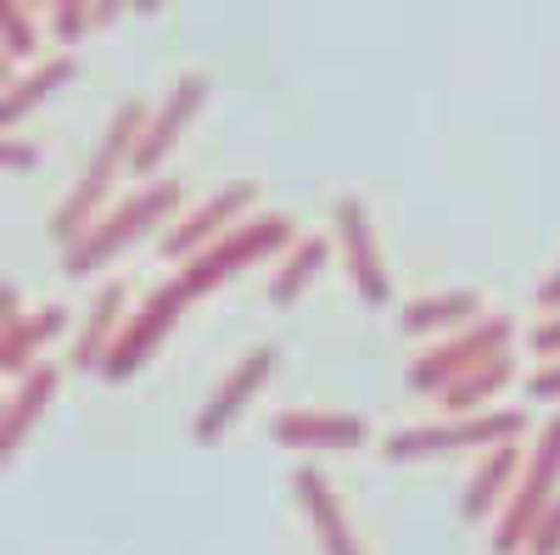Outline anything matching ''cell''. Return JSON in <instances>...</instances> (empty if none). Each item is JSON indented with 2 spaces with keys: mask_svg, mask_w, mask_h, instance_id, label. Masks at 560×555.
Segmentation results:
<instances>
[{
  "mask_svg": "<svg viewBox=\"0 0 560 555\" xmlns=\"http://www.w3.org/2000/svg\"><path fill=\"white\" fill-rule=\"evenodd\" d=\"M140 129H147V102H140V96L118 102V113L107 118L96 152H90V163H84V174L73 180V192L51 208V242H57V247H68L79 230L107 208V192L118 185V174L129 169V152H135V141H140Z\"/></svg>",
  "mask_w": 560,
  "mask_h": 555,
  "instance_id": "cell-1",
  "label": "cell"
},
{
  "mask_svg": "<svg viewBox=\"0 0 560 555\" xmlns=\"http://www.w3.org/2000/svg\"><path fill=\"white\" fill-rule=\"evenodd\" d=\"M179 180H152V185H140V192H129L124 203L102 208L96 219H90L79 236L62 247V269L68 275H90V269H102L107 258H118L129 242H140L152 224H168L174 208H179Z\"/></svg>",
  "mask_w": 560,
  "mask_h": 555,
  "instance_id": "cell-2",
  "label": "cell"
},
{
  "mask_svg": "<svg viewBox=\"0 0 560 555\" xmlns=\"http://www.w3.org/2000/svg\"><path fill=\"white\" fill-rule=\"evenodd\" d=\"M292 242H298V224L287 213H247L242 224H230L219 242H208L202 253L185 258V269L174 275V281L185 287V298H202V292L224 287L236 269H247L269 253H287Z\"/></svg>",
  "mask_w": 560,
  "mask_h": 555,
  "instance_id": "cell-3",
  "label": "cell"
},
{
  "mask_svg": "<svg viewBox=\"0 0 560 555\" xmlns=\"http://www.w3.org/2000/svg\"><path fill=\"white\" fill-rule=\"evenodd\" d=\"M560 499V409L538 427L527 460H522V477L510 488V499L499 505V522H493V555H522L533 522Z\"/></svg>",
  "mask_w": 560,
  "mask_h": 555,
  "instance_id": "cell-4",
  "label": "cell"
},
{
  "mask_svg": "<svg viewBox=\"0 0 560 555\" xmlns=\"http://www.w3.org/2000/svg\"><path fill=\"white\" fill-rule=\"evenodd\" d=\"M522 432H527V409H477V415H443V421L398 427L382 443V454L387 460H432V454H459V449H493Z\"/></svg>",
  "mask_w": 560,
  "mask_h": 555,
  "instance_id": "cell-5",
  "label": "cell"
},
{
  "mask_svg": "<svg viewBox=\"0 0 560 555\" xmlns=\"http://www.w3.org/2000/svg\"><path fill=\"white\" fill-rule=\"evenodd\" d=\"M510 337H516V320H510V314H477L471 326L448 332L443 343H432L427 354L409 365V388L415 393H443L448 382L465 377V370H477L482 359L504 354Z\"/></svg>",
  "mask_w": 560,
  "mask_h": 555,
  "instance_id": "cell-6",
  "label": "cell"
},
{
  "mask_svg": "<svg viewBox=\"0 0 560 555\" xmlns=\"http://www.w3.org/2000/svg\"><path fill=\"white\" fill-rule=\"evenodd\" d=\"M185 287L179 281H163V287H152L147 298H140V309L135 314H124V326H118V337L107 343V354H102V377L107 382H129L140 365H147L152 354H158V343L174 332V320L185 314Z\"/></svg>",
  "mask_w": 560,
  "mask_h": 555,
  "instance_id": "cell-7",
  "label": "cell"
},
{
  "mask_svg": "<svg viewBox=\"0 0 560 555\" xmlns=\"http://www.w3.org/2000/svg\"><path fill=\"white\" fill-rule=\"evenodd\" d=\"M253 203H258V185L253 180H236V185H224V192H213L208 203H197L179 224L163 230V258H179L185 264L191 253H202L208 242H219L230 224H242Z\"/></svg>",
  "mask_w": 560,
  "mask_h": 555,
  "instance_id": "cell-8",
  "label": "cell"
},
{
  "mask_svg": "<svg viewBox=\"0 0 560 555\" xmlns=\"http://www.w3.org/2000/svg\"><path fill=\"white\" fill-rule=\"evenodd\" d=\"M269 377H275V348H269V343L247 348L236 365L224 370V382L208 393V404L197 409V421H191L197 443H219V438H224V427H230V421H236V415L253 404V393H258Z\"/></svg>",
  "mask_w": 560,
  "mask_h": 555,
  "instance_id": "cell-9",
  "label": "cell"
},
{
  "mask_svg": "<svg viewBox=\"0 0 560 555\" xmlns=\"http://www.w3.org/2000/svg\"><path fill=\"white\" fill-rule=\"evenodd\" d=\"M202 102H208V73H179L174 90L163 96V107L147 113V129H140V141H135V152H129V169H135V174H152V169L174 152V141L185 135V124L197 118Z\"/></svg>",
  "mask_w": 560,
  "mask_h": 555,
  "instance_id": "cell-10",
  "label": "cell"
},
{
  "mask_svg": "<svg viewBox=\"0 0 560 555\" xmlns=\"http://www.w3.org/2000/svg\"><path fill=\"white\" fill-rule=\"evenodd\" d=\"M337 219V242H342V258H348V275L364 303H387L393 298V281H387V264H382V242H376V224H370V208L359 197H342L331 208Z\"/></svg>",
  "mask_w": 560,
  "mask_h": 555,
  "instance_id": "cell-11",
  "label": "cell"
},
{
  "mask_svg": "<svg viewBox=\"0 0 560 555\" xmlns=\"http://www.w3.org/2000/svg\"><path fill=\"white\" fill-rule=\"evenodd\" d=\"M269 438L287 449H359L370 427L353 409H287L269 421Z\"/></svg>",
  "mask_w": 560,
  "mask_h": 555,
  "instance_id": "cell-12",
  "label": "cell"
},
{
  "mask_svg": "<svg viewBox=\"0 0 560 555\" xmlns=\"http://www.w3.org/2000/svg\"><path fill=\"white\" fill-rule=\"evenodd\" d=\"M522 460H527L522 438H504V443L482 449L471 483H465V494H459V517H465V522L499 517V505L510 499V488H516V477H522Z\"/></svg>",
  "mask_w": 560,
  "mask_h": 555,
  "instance_id": "cell-13",
  "label": "cell"
},
{
  "mask_svg": "<svg viewBox=\"0 0 560 555\" xmlns=\"http://www.w3.org/2000/svg\"><path fill=\"white\" fill-rule=\"evenodd\" d=\"M57 382H62V370L57 365H34V370H23L18 377V388L0 398V466L23 449V438L34 432V421L45 415V404L57 398Z\"/></svg>",
  "mask_w": 560,
  "mask_h": 555,
  "instance_id": "cell-14",
  "label": "cell"
},
{
  "mask_svg": "<svg viewBox=\"0 0 560 555\" xmlns=\"http://www.w3.org/2000/svg\"><path fill=\"white\" fill-rule=\"evenodd\" d=\"M292 488H298L303 511H308V522H314L319 555H364V544L353 539V522H348V511H342L331 477H325L319 466H303V472L292 477Z\"/></svg>",
  "mask_w": 560,
  "mask_h": 555,
  "instance_id": "cell-15",
  "label": "cell"
},
{
  "mask_svg": "<svg viewBox=\"0 0 560 555\" xmlns=\"http://www.w3.org/2000/svg\"><path fill=\"white\" fill-rule=\"evenodd\" d=\"M124 303H129V287H124V281L96 287V298H90V309H84V320H79V337H73V348H68V365H73V370H96V365H102L107 343H113L118 326H124Z\"/></svg>",
  "mask_w": 560,
  "mask_h": 555,
  "instance_id": "cell-16",
  "label": "cell"
},
{
  "mask_svg": "<svg viewBox=\"0 0 560 555\" xmlns=\"http://www.w3.org/2000/svg\"><path fill=\"white\" fill-rule=\"evenodd\" d=\"M477 314H482V298H477L471 287H448V292H427V298L404 303V314H398V332H404V337L459 332V326H471Z\"/></svg>",
  "mask_w": 560,
  "mask_h": 555,
  "instance_id": "cell-17",
  "label": "cell"
},
{
  "mask_svg": "<svg viewBox=\"0 0 560 555\" xmlns=\"http://www.w3.org/2000/svg\"><path fill=\"white\" fill-rule=\"evenodd\" d=\"M73 57L62 51V57H45V62H34L23 79H12L7 90H0V129H12L18 118H28L45 96H51V90H62L68 79H73Z\"/></svg>",
  "mask_w": 560,
  "mask_h": 555,
  "instance_id": "cell-18",
  "label": "cell"
},
{
  "mask_svg": "<svg viewBox=\"0 0 560 555\" xmlns=\"http://www.w3.org/2000/svg\"><path fill=\"white\" fill-rule=\"evenodd\" d=\"M510 382H516V359H510V348H504V354L482 359L477 370H465L459 382H448L438 398H443V409H448V415H477V409H482V404H493Z\"/></svg>",
  "mask_w": 560,
  "mask_h": 555,
  "instance_id": "cell-19",
  "label": "cell"
},
{
  "mask_svg": "<svg viewBox=\"0 0 560 555\" xmlns=\"http://www.w3.org/2000/svg\"><path fill=\"white\" fill-rule=\"evenodd\" d=\"M62 332V309H34L23 314V326L0 332V377H23L39 365V348Z\"/></svg>",
  "mask_w": 560,
  "mask_h": 555,
  "instance_id": "cell-20",
  "label": "cell"
},
{
  "mask_svg": "<svg viewBox=\"0 0 560 555\" xmlns=\"http://www.w3.org/2000/svg\"><path fill=\"white\" fill-rule=\"evenodd\" d=\"M325 258H331V242L325 236H298L292 247H287V258H280V269L269 275V303H298L308 287H314V275L325 269Z\"/></svg>",
  "mask_w": 560,
  "mask_h": 555,
  "instance_id": "cell-21",
  "label": "cell"
},
{
  "mask_svg": "<svg viewBox=\"0 0 560 555\" xmlns=\"http://www.w3.org/2000/svg\"><path fill=\"white\" fill-rule=\"evenodd\" d=\"M113 18H118V7H113V0H96V7H84V0H57V7L45 12V28H51L62 45H73L84 28L113 23Z\"/></svg>",
  "mask_w": 560,
  "mask_h": 555,
  "instance_id": "cell-22",
  "label": "cell"
},
{
  "mask_svg": "<svg viewBox=\"0 0 560 555\" xmlns=\"http://www.w3.org/2000/svg\"><path fill=\"white\" fill-rule=\"evenodd\" d=\"M0 51L7 57H34L39 51V18L18 0H0Z\"/></svg>",
  "mask_w": 560,
  "mask_h": 555,
  "instance_id": "cell-23",
  "label": "cell"
},
{
  "mask_svg": "<svg viewBox=\"0 0 560 555\" xmlns=\"http://www.w3.org/2000/svg\"><path fill=\"white\" fill-rule=\"evenodd\" d=\"M522 555H560V499H555L549 511L533 522V533H527Z\"/></svg>",
  "mask_w": 560,
  "mask_h": 555,
  "instance_id": "cell-24",
  "label": "cell"
},
{
  "mask_svg": "<svg viewBox=\"0 0 560 555\" xmlns=\"http://www.w3.org/2000/svg\"><path fill=\"white\" fill-rule=\"evenodd\" d=\"M34 163H39V147L12 129H0V169H34Z\"/></svg>",
  "mask_w": 560,
  "mask_h": 555,
  "instance_id": "cell-25",
  "label": "cell"
},
{
  "mask_svg": "<svg viewBox=\"0 0 560 555\" xmlns=\"http://www.w3.org/2000/svg\"><path fill=\"white\" fill-rule=\"evenodd\" d=\"M527 343H533V354H538V359H560V309L538 320Z\"/></svg>",
  "mask_w": 560,
  "mask_h": 555,
  "instance_id": "cell-26",
  "label": "cell"
},
{
  "mask_svg": "<svg viewBox=\"0 0 560 555\" xmlns=\"http://www.w3.org/2000/svg\"><path fill=\"white\" fill-rule=\"evenodd\" d=\"M527 393H533V398H560V359H544V365L533 370Z\"/></svg>",
  "mask_w": 560,
  "mask_h": 555,
  "instance_id": "cell-27",
  "label": "cell"
},
{
  "mask_svg": "<svg viewBox=\"0 0 560 555\" xmlns=\"http://www.w3.org/2000/svg\"><path fill=\"white\" fill-rule=\"evenodd\" d=\"M12 326H23V292L12 281H0V332H12Z\"/></svg>",
  "mask_w": 560,
  "mask_h": 555,
  "instance_id": "cell-28",
  "label": "cell"
},
{
  "mask_svg": "<svg viewBox=\"0 0 560 555\" xmlns=\"http://www.w3.org/2000/svg\"><path fill=\"white\" fill-rule=\"evenodd\" d=\"M538 309H544V314H555V309H560V264L538 281Z\"/></svg>",
  "mask_w": 560,
  "mask_h": 555,
  "instance_id": "cell-29",
  "label": "cell"
},
{
  "mask_svg": "<svg viewBox=\"0 0 560 555\" xmlns=\"http://www.w3.org/2000/svg\"><path fill=\"white\" fill-rule=\"evenodd\" d=\"M7 84H12V57L0 51V90H7Z\"/></svg>",
  "mask_w": 560,
  "mask_h": 555,
  "instance_id": "cell-30",
  "label": "cell"
}]
</instances>
